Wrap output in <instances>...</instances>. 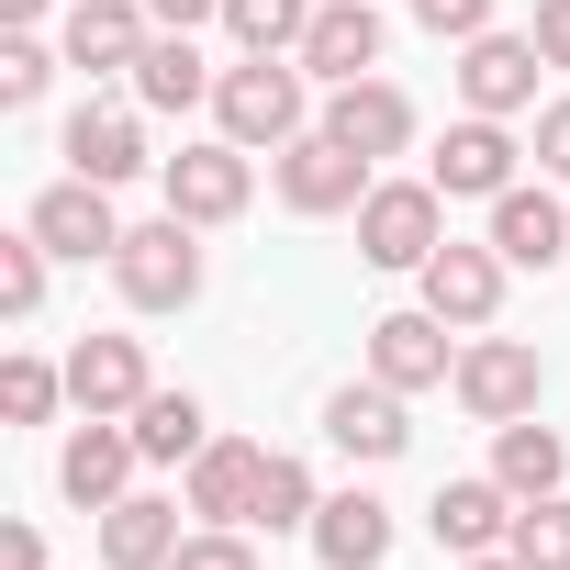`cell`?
Listing matches in <instances>:
<instances>
[{
  "instance_id": "obj_32",
  "label": "cell",
  "mask_w": 570,
  "mask_h": 570,
  "mask_svg": "<svg viewBox=\"0 0 570 570\" xmlns=\"http://www.w3.org/2000/svg\"><path fill=\"white\" fill-rule=\"evenodd\" d=\"M46 79H57V57H46L35 35H12V46H0V112H23V101H46Z\"/></svg>"
},
{
  "instance_id": "obj_35",
  "label": "cell",
  "mask_w": 570,
  "mask_h": 570,
  "mask_svg": "<svg viewBox=\"0 0 570 570\" xmlns=\"http://www.w3.org/2000/svg\"><path fill=\"white\" fill-rule=\"evenodd\" d=\"M537 168H548V179H570V101H548V112H537Z\"/></svg>"
},
{
  "instance_id": "obj_23",
  "label": "cell",
  "mask_w": 570,
  "mask_h": 570,
  "mask_svg": "<svg viewBox=\"0 0 570 570\" xmlns=\"http://www.w3.org/2000/svg\"><path fill=\"white\" fill-rule=\"evenodd\" d=\"M101 559H112V570H168V559H179V503L124 492V503L101 514Z\"/></svg>"
},
{
  "instance_id": "obj_29",
  "label": "cell",
  "mask_w": 570,
  "mask_h": 570,
  "mask_svg": "<svg viewBox=\"0 0 570 570\" xmlns=\"http://www.w3.org/2000/svg\"><path fill=\"white\" fill-rule=\"evenodd\" d=\"M525 570H570V503L559 492H537V503H514V537H503Z\"/></svg>"
},
{
  "instance_id": "obj_33",
  "label": "cell",
  "mask_w": 570,
  "mask_h": 570,
  "mask_svg": "<svg viewBox=\"0 0 570 570\" xmlns=\"http://www.w3.org/2000/svg\"><path fill=\"white\" fill-rule=\"evenodd\" d=\"M168 570H257V548L235 537V525H202V537H179V559Z\"/></svg>"
},
{
  "instance_id": "obj_2",
  "label": "cell",
  "mask_w": 570,
  "mask_h": 570,
  "mask_svg": "<svg viewBox=\"0 0 570 570\" xmlns=\"http://www.w3.org/2000/svg\"><path fill=\"white\" fill-rule=\"evenodd\" d=\"M112 279H124V303H135V314H179V303H202V224H179V213L124 224Z\"/></svg>"
},
{
  "instance_id": "obj_30",
  "label": "cell",
  "mask_w": 570,
  "mask_h": 570,
  "mask_svg": "<svg viewBox=\"0 0 570 570\" xmlns=\"http://www.w3.org/2000/svg\"><path fill=\"white\" fill-rule=\"evenodd\" d=\"M46 257H57V246H46L35 224L0 246V314H35V303H46Z\"/></svg>"
},
{
  "instance_id": "obj_39",
  "label": "cell",
  "mask_w": 570,
  "mask_h": 570,
  "mask_svg": "<svg viewBox=\"0 0 570 570\" xmlns=\"http://www.w3.org/2000/svg\"><path fill=\"white\" fill-rule=\"evenodd\" d=\"M0 23H12V35H23V23H46V0H0Z\"/></svg>"
},
{
  "instance_id": "obj_37",
  "label": "cell",
  "mask_w": 570,
  "mask_h": 570,
  "mask_svg": "<svg viewBox=\"0 0 570 570\" xmlns=\"http://www.w3.org/2000/svg\"><path fill=\"white\" fill-rule=\"evenodd\" d=\"M157 35H190V23H224V0H146Z\"/></svg>"
},
{
  "instance_id": "obj_34",
  "label": "cell",
  "mask_w": 570,
  "mask_h": 570,
  "mask_svg": "<svg viewBox=\"0 0 570 570\" xmlns=\"http://www.w3.org/2000/svg\"><path fill=\"white\" fill-rule=\"evenodd\" d=\"M414 23H425V35H459V46H470V35H492V0H414Z\"/></svg>"
},
{
  "instance_id": "obj_1",
  "label": "cell",
  "mask_w": 570,
  "mask_h": 570,
  "mask_svg": "<svg viewBox=\"0 0 570 570\" xmlns=\"http://www.w3.org/2000/svg\"><path fill=\"white\" fill-rule=\"evenodd\" d=\"M213 124L257 157H279L292 135H314V68H279V57H235L224 79H213Z\"/></svg>"
},
{
  "instance_id": "obj_8",
  "label": "cell",
  "mask_w": 570,
  "mask_h": 570,
  "mask_svg": "<svg viewBox=\"0 0 570 570\" xmlns=\"http://www.w3.org/2000/svg\"><path fill=\"white\" fill-rule=\"evenodd\" d=\"M537 68H548V57H537V35H470V46H459V101L503 124V112H525V101H537Z\"/></svg>"
},
{
  "instance_id": "obj_10",
  "label": "cell",
  "mask_w": 570,
  "mask_h": 570,
  "mask_svg": "<svg viewBox=\"0 0 570 570\" xmlns=\"http://www.w3.org/2000/svg\"><path fill=\"white\" fill-rule=\"evenodd\" d=\"M325 135H336V146H358V157L381 168V157H403V146H414V101H403L392 79H347V90L325 101Z\"/></svg>"
},
{
  "instance_id": "obj_19",
  "label": "cell",
  "mask_w": 570,
  "mask_h": 570,
  "mask_svg": "<svg viewBox=\"0 0 570 570\" xmlns=\"http://www.w3.org/2000/svg\"><path fill=\"white\" fill-rule=\"evenodd\" d=\"M492 246H503V268H559L570 257V202H548V190H503L492 202Z\"/></svg>"
},
{
  "instance_id": "obj_12",
  "label": "cell",
  "mask_w": 570,
  "mask_h": 570,
  "mask_svg": "<svg viewBox=\"0 0 570 570\" xmlns=\"http://www.w3.org/2000/svg\"><path fill=\"white\" fill-rule=\"evenodd\" d=\"M436 190H448V202H503V190H514V135H503L492 112L448 124V146H436Z\"/></svg>"
},
{
  "instance_id": "obj_38",
  "label": "cell",
  "mask_w": 570,
  "mask_h": 570,
  "mask_svg": "<svg viewBox=\"0 0 570 570\" xmlns=\"http://www.w3.org/2000/svg\"><path fill=\"white\" fill-rule=\"evenodd\" d=\"M0 570H46V537H35V525H12V537H0Z\"/></svg>"
},
{
  "instance_id": "obj_4",
  "label": "cell",
  "mask_w": 570,
  "mask_h": 570,
  "mask_svg": "<svg viewBox=\"0 0 570 570\" xmlns=\"http://www.w3.org/2000/svg\"><path fill=\"white\" fill-rule=\"evenodd\" d=\"M481 425H514V414H537V392H548V370H537V347L525 336H481V347H459V381H448Z\"/></svg>"
},
{
  "instance_id": "obj_6",
  "label": "cell",
  "mask_w": 570,
  "mask_h": 570,
  "mask_svg": "<svg viewBox=\"0 0 570 570\" xmlns=\"http://www.w3.org/2000/svg\"><path fill=\"white\" fill-rule=\"evenodd\" d=\"M135 459H146V448H135V425H124V414H90V425L68 436V459H57V492H68L79 514H112V503H124V481H135Z\"/></svg>"
},
{
  "instance_id": "obj_14",
  "label": "cell",
  "mask_w": 570,
  "mask_h": 570,
  "mask_svg": "<svg viewBox=\"0 0 570 570\" xmlns=\"http://www.w3.org/2000/svg\"><path fill=\"white\" fill-rule=\"evenodd\" d=\"M157 381H146V347L135 336H79L68 347V403L79 414H135Z\"/></svg>"
},
{
  "instance_id": "obj_24",
  "label": "cell",
  "mask_w": 570,
  "mask_h": 570,
  "mask_svg": "<svg viewBox=\"0 0 570 570\" xmlns=\"http://www.w3.org/2000/svg\"><path fill=\"white\" fill-rule=\"evenodd\" d=\"M559 470H570V448H559V425H537V414H514V425H492V481H503L514 503H537V492H559Z\"/></svg>"
},
{
  "instance_id": "obj_22",
  "label": "cell",
  "mask_w": 570,
  "mask_h": 570,
  "mask_svg": "<svg viewBox=\"0 0 570 570\" xmlns=\"http://www.w3.org/2000/svg\"><path fill=\"white\" fill-rule=\"evenodd\" d=\"M146 23H157L146 0H79L57 46H68V68H135L146 57Z\"/></svg>"
},
{
  "instance_id": "obj_21",
  "label": "cell",
  "mask_w": 570,
  "mask_h": 570,
  "mask_svg": "<svg viewBox=\"0 0 570 570\" xmlns=\"http://www.w3.org/2000/svg\"><path fill=\"white\" fill-rule=\"evenodd\" d=\"M314 559H325V570H381V559H392V503H381V492H325Z\"/></svg>"
},
{
  "instance_id": "obj_40",
  "label": "cell",
  "mask_w": 570,
  "mask_h": 570,
  "mask_svg": "<svg viewBox=\"0 0 570 570\" xmlns=\"http://www.w3.org/2000/svg\"><path fill=\"white\" fill-rule=\"evenodd\" d=\"M459 570H525V559H514V548H481V559H459Z\"/></svg>"
},
{
  "instance_id": "obj_16",
  "label": "cell",
  "mask_w": 570,
  "mask_h": 570,
  "mask_svg": "<svg viewBox=\"0 0 570 570\" xmlns=\"http://www.w3.org/2000/svg\"><path fill=\"white\" fill-rule=\"evenodd\" d=\"M425 525H436V548H448V559H481V548H503V537H514V492H503L492 470H481V481H436Z\"/></svg>"
},
{
  "instance_id": "obj_3",
  "label": "cell",
  "mask_w": 570,
  "mask_h": 570,
  "mask_svg": "<svg viewBox=\"0 0 570 570\" xmlns=\"http://www.w3.org/2000/svg\"><path fill=\"white\" fill-rule=\"evenodd\" d=\"M448 246V190L436 179H370L358 202V257L370 268H425Z\"/></svg>"
},
{
  "instance_id": "obj_7",
  "label": "cell",
  "mask_w": 570,
  "mask_h": 570,
  "mask_svg": "<svg viewBox=\"0 0 570 570\" xmlns=\"http://www.w3.org/2000/svg\"><path fill=\"white\" fill-rule=\"evenodd\" d=\"M414 279H425V314H436V325H492V314H503V246H459V235H448Z\"/></svg>"
},
{
  "instance_id": "obj_11",
  "label": "cell",
  "mask_w": 570,
  "mask_h": 570,
  "mask_svg": "<svg viewBox=\"0 0 570 570\" xmlns=\"http://www.w3.org/2000/svg\"><path fill=\"white\" fill-rule=\"evenodd\" d=\"M135 168H146V124H135L124 101H79V112H68V179L124 190Z\"/></svg>"
},
{
  "instance_id": "obj_5",
  "label": "cell",
  "mask_w": 570,
  "mask_h": 570,
  "mask_svg": "<svg viewBox=\"0 0 570 570\" xmlns=\"http://www.w3.org/2000/svg\"><path fill=\"white\" fill-rule=\"evenodd\" d=\"M279 202H292V213H358V202H370V157L314 124V135L279 146Z\"/></svg>"
},
{
  "instance_id": "obj_31",
  "label": "cell",
  "mask_w": 570,
  "mask_h": 570,
  "mask_svg": "<svg viewBox=\"0 0 570 570\" xmlns=\"http://www.w3.org/2000/svg\"><path fill=\"white\" fill-rule=\"evenodd\" d=\"M57 392H68V370H46V358H12V370H0V414H12V425H46Z\"/></svg>"
},
{
  "instance_id": "obj_18",
  "label": "cell",
  "mask_w": 570,
  "mask_h": 570,
  "mask_svg": "<svg viewBox=\"0 0 570 570\" xmlns=\"http://www.w3.org/2000/svg\"><path fill=\"white\" fill-rule=\"evenodd\" d=\"M303 68H314L325 90L370 79V68H381V12H370V0H325V12H314V35H303Z\"/></svg>"
},
{
  "instance_id": "obj_27",
  "label": "cell",
  "mask_w": 570,
  "mask_h": 570,
  "mask_svg": "<svg viewBox=\"0 0 570 570\" xmlns=\"http://www.w3.org/2000/svg\"><path fill=\"white\" fill-rule=\"evenodd\" d=\"M314 12H325V0H224V35H235L246 57H303Z\"/></svg>"
},
{
  "instance_id": "obj_13",
  "label": "cell",
  "mask_w": 570,
  "mask_h": 570,
  "mask_svg": "<svg viewBox=\"0 0 570 570\" xmlns=\"http://www.w3.org/2000/svg\"><path fill=\"white\" fill-rule=\"evenodd\" d=\"M370 381H392V392H436V381H459L448 325H436V314H381V325H370Z\"/></svg>"
},
{
  "instance_id": "obj_17",
  "label": "cell",
  "mask_w": 570,
  "mask_h": 570,
  "mask_svg": "<svg viewBox=\"0 0 570 570\" xmlns=\"http://www.w3.org/2000/svg\"><path fill=\"white\" fill-rule=\"evenodd\" d=\"M35 235H46L57 257H112V246H124V213H112L101 179H57V190L35 202Z\"/></svg>"
},
{
  "instance_id": "obj_26",
  "label": "cell",
  "mask_w": 570,
  "mask_h": 570,
  "mask_svg": "<svg viewBox=\"0 0 570 570\" xmlns=\"http://www.w3.org/2000/svg\"><path fill=\"white\" fill-rule=\"evenodd\" d=\"M124 425H135V448H146V459H168V470H179V459H202V448H213V414H202V403H190V392H146V403H135V414H124Z\"/></svg>"
},
{
  "instance_id": "obj_15",
  "label": "cell",
  "mask_w": 570,
  "mask_h": 570,
  "mask_svg": "<svg viewBox=\"0 0 570 570\" xmlns=\"http://www.w3.org/2000/svg\"><path fill=\"white\" fill-rule=\"evenodd\" d=\"M325 436H336L347 459H403V448H414L392 381H336V392H325Z\"/></svg>"
},
{
  "instance_id": "obj_28",
  "label": "cell",
  "mask_w": 570,
  "mask_h": 570,
  "mask_svg": "<svg viewBox=\"0 0 570 570\" xmlns=\"http://www.w3.org/2000/svg\"><path fill=\"white\" fill-rule=\"evenodd\" d=\"M314 514H325L314 470H303L292 448H268V470H257V514H246V525H268V537H292V525H303V537H314Z\"/></svg>"
},
{
  "instance_id": "obj_25",
  "label": "cell",
  "mask_w": 570,
  "mask_h": 570,
  "mask_svg": "<svg viewBox=\"0 0 570 570\" xmlns=\"http://www.w3.org/2000/svg\"><path fill=\"white\" fill-rule=\"evenodd\" d=\"M135 101H146V112H190V101H213L202 46H190V35H146V57H135Z\"/></svg>"
},
{
  "instance_id": "obj_36",
  "label": "cell",
  "mask_w": 570,
  "mask_h": 570,
  "mask_svg": "<svg viewBox=\"0 0 570 570\" xmlns=\"http://www.w3.org/2000/svg\"><path fill=\"white\" fill-rule=\"evenodd\" d=\"M525 35H537L548 68H570V0H537V23H525Z\"/></svg>"
},
{
  "instance_id": "obj_20",
  "label": "cell",
  "mask_w": 570,
  "mask_h": 570,
  "mask_svg": "<svg viewBox=\"0 0 570 570\" xmlns=\"http://www.w3.org/2000/svg\"><path fill=\"white\" fill-rule=\"evenodd\" d=\"M257 470H268V448L213 436V448L190 459V514H202V525H246V514H257Z\"/></svg>"
},
{
  "instance_id": "obj_9",
  "label": "cell",
  "mask_w": 570,
  "mask_h": 570,
  "mask_svg": "<svg viewBox=\"0 0 570 570\" xmlns=\"http://www.w3.org/2000/svg\"><path fill=\"white\" fill-rule=\"evenodd\" d=\"M168 213H179V224H235V213H246V146H235V135L179 146V157H168Z\"/></svg>"
}]
</instances>
